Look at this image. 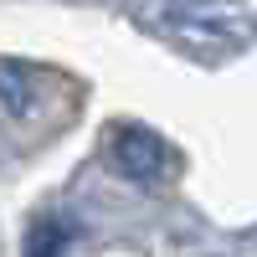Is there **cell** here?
I'll return each mask as SVG.
<instances>
[{
    "mask_svg": "<svg viewBox=\"0 0 257 257\" xmlns=\"http://www.w3.org/2000/svg\"><path fill=\"white\" fill-rule=\"evenodd\" d=\"M47 77L41 67H21V62H0V113H11L16 123H36V128H52L41 118V98H36V82Z\"/></svg>",
    "mask_w": 257,
    "mask_h": 257,
    "instance_id": "cell-1",
    "label": "cell"
},
{
    "mask_svg": "<svg viewBox=\"0 0 257 257\" xmlns=\"http://www.w3.org/2000/svg\"><path fill=\"white\" fill-rule=\"evenodd\" d=\"M113 160L128 180H155V170L165 160V149L155 134H144V128H118L113 134Z\"/></svg>",
    "mask_w": 257,
    "mask_h": 257,
    "instance_id": "cell-2",
    "label": "cell"
}]
</instances>
